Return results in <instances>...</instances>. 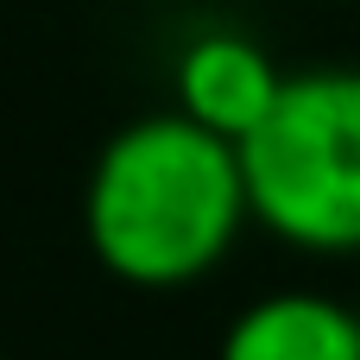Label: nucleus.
I'll use <instances>...</instances> for the list:
<instances>
[{
  "mask_svg": "<svg viewBox=\"0 0 360 360\" xmlns=\"http://www.w3.org/2000/svg\"><path fill=\"white\" fill-rule=\"evenodd\" d=\"M247 202L297 253H360V70H297L240 146Z\"/></svg>",
  "mask_w": 360,
  "mask_h": 360,
  "instance_id": "f03ea898",
  "label": "nucleus"
},
{
  "mask_svg": "<svg viewBox=\"0 0 360 360\" xmlns=\"http://www.w3.org/2000/svg\"><path fill=\"white\" fill-rule=\"evenodd\" d=\"M0 360H6V354H0Z\"/></svg>",
  "mask_w": 360,
  "mask_h": 360,
  "instance_id": "39448f33",
  "label": "nucleus"
},
{
  "mask_svg": "<svg viewBox=\"0 0 360 360\" xmlns=\"http://www.w3.org/2000/svg\"><path fill=\"white\" fill-rule=\"evenodd\" d=\"M253 221L240 146L190 114L127 120L89 171L82 234L108 278L133 291H177L209 278Z\"/></svg>",
  "mask_w": 360,
  "mask_h": 360,
  "instance_id": "f257e3e1",
  "label": "nucleus"
},
{
  "mask_svg": "<svg viewBox=\"0 0 360 360\" xmlns=\"http://www.w3.org/2000/svg\"><path fill=\"white\" fill-rule=\"evenodd\" d=\"M215 360H360V310L323 291H272L221 329Z\"/></svg>",
  "mask_w": 360,
  "mask_h": 360,
  "instance_id": "20e7f679",
  "label": "nucleus"
},
{
  "mask_svg": "<svg viewBox=\"0 0 360 360\" xmlns=\"http://www.w3.org/2000/svg\"><path fill=\"white\" fill-rule=\"evenodd\" d=\"M285 70L272 63V51L234 25H202L196 38H184L177 63H171V101L177 114H190L196 127L247 146L266 114L278 108L285 95Z\"/></svg>",
  "mask_w": 360,
  "mask_h": 360,
  "instance_id": "7ed1b4c3",
  "label": "nucleus"
}]
</instances>
